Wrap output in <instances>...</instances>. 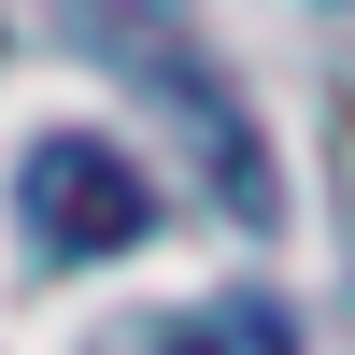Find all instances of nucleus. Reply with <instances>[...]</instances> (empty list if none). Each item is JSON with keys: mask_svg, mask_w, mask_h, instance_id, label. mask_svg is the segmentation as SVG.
<instances>
[{"mask_svg": "<svg viewBox=\"0 0 355 355\" xmlns=\"http://www.w3.org/2000/svg\"><path fill=\"white\" fill-rule=\"evenodd\" d=\"M15 214H28V242H43L57 270H100V256H128L142 227H157V185H142V157H114L100 128H43L15 157Z\"/></svg>", "mask_w": 355, "mask_h": 355, "instance_id": "f257e3e1", "label": "nucleus"}, {"mask_svg": "<svg viewBox=\"0 0 355 355\" xmlns=\"http://www.w3.org/2000/svg\"><path fill=\"white\" fill-rule=\"evenodd\" d=\"M171 355H299V341H284L270 313H199V327L171 341Z\"/></svg>", "mask_w": 355, "mask_h": 355, "instance_id": "f03ea898", "label": "nucleus"}]
</instances>
